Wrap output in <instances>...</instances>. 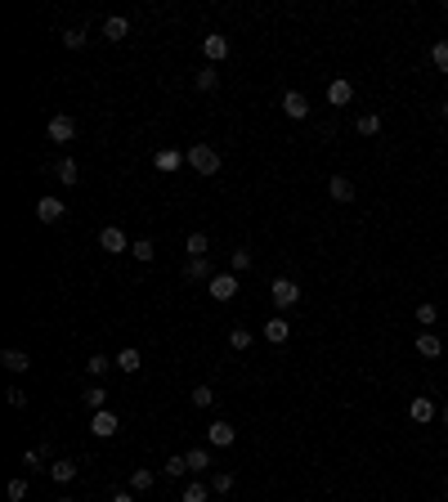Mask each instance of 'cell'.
I'll return each instance as SVG.
<instances>
[{"label": "cell", "instance_id": "21", "mask_svg": "<svg viewBox=\"0 0 448 502\" xmlns=\"http://www.w3.org/2000/svg\"><path fill=\"white\" fill-rule=\"evenodd\" d=\"M50 480H54V485H68V480H76V462H68V458L50 462Z\"/></svg>", "mask_w": 448, "mask_h": 502}, {"label": "cell", "instance_id": "15", "mask_svg": "<svg viewBox=\"0 0 448 502\" xmlns=\"http://www.w3.org/2000/svg\"><path fill=\"white\" fill-rule=\"evenodd\" d=\"M202 50H206V63H224L229 59V41H224V36H206V41H202Z\"/></svg>", "mask_w": 448, "mask_h": 502}, {"label": "cell", "instance_id": "24", "mask_svg": "<svg viewBox=\"0 0 448 502\" xmlns=\"http://www.w3.org/2000/svg\"><path fill=\"white\" fill-rule=\"evenodd\" d=\"M81 400H85V409H90V413H99L103 404H108V391H103V386H90V391H85Z\"/></svg>", "mask_w": 448, "mask_h": 502}, {"label": "cell", "instance_id": "4", "mask_svg": "<svg viewBox=\"0 0 448 502\" xmlns=\"http://www.w3.org/2000/svg\"><path fill=\"white\" fill-rule=\"evenodd\" d=\"M206 292H211L215 301H233L238 296V274H215V278L206 283Z\"/></svg>", "mask_w": 448, "mask_h": 502}, {"label": "cell", "instance_id": "25", "mask_svg": "<svg viewBox=\"0 0 448 502\" xmlns=\"http://www.w3.org/2000/svg\"><path fill=\"white\" fill-rule=\"evenodd\" d=\"M355 130H359V135H368V139H373L377 130H381V117H377V112H364V117L355 121Z\"/></svg>", "mask_w": 448, "mask_h": 502}, {"label": "cell", "instance_id": "3", "mask_svg": "<svg viewBox=\"0 0 448 502\" xmlns=\"http://www.w3.org/2000/svg\"><path fill=\"white\" fill-rule=\"evenodd\" d=\"M184 162H188V153H179V148H161V153H152V166H157L161 175H175Z\"/></svg>", "mask_w": 448, "mask_h": 502}, {"label": "cell", "instance_id": "34", "mask_svg": "<svg viewBox=\"0 0 448 502\" xmlns=\"http://www.w3.org/2000/svg\"><path fill=\"white\" fill-rule=\"evenodd\" d=\"M161 471H166V476H170V480H179V476H188V458H170V462H166V467H161Z\"/></svg>", "mask_w": 448, "mask_h": 502}, {"label": "cell", "instance_id": "44", "mask_svg": "<svg viewBox=\"0 0 448 502\" xmlns=\"http://www.w3.org/2000/svg\"><path fill=\"white\" fill-rule=\"evenodd\" d=\"M440 418H444V426H448V404H444V413H440Z\"/></svg>", "mask_w": 448, "mask_h": 502}, {"label": "cell", "instance_id": "29", "mask_svg": "<svg viewBox=\"0 0 448 502\" xmlns=\"http://www.w3.org/2000/svg\"><path fill=\"white\" fill-rule=\"evenodd\" d=\"M184 458H188V471H206V467H211V453H206V449H188Z\"/></svg>", "mask_w": 448, "mask_h": 502}, {"label": "cell", "instance_id": "1", "mask_svg": "<svg viewBox=\"0 0 448 502\" xmlns=\"http://www.w3.org/2000/svg\"><path fill=\"white\" fill-rule=\"evenodd\" d=\"M188 166H193L202 179H211L215 170H220V153H215L211 144H193V148H188Z\"/></svg>", "mask_w": 448, "mask_h": 502}, {"label": "cell", "instance_id": "42", "mask_svg": "<svg viewBox=\"0 0 448 502\" xmlns=\"http://www.w3.org/2000/svg\"><path fill=\"white\" fill-rule=\"evenodd\" d=\"M5 395H9V404H14V409H27V395H23V391H18V386H9V391H5Z\"/></svg>", "mask_w": 448, "mask_h": 502}, {"label": "cell", "instance_id": "12", "mask_svg": "<svg viewBox=\"0 0 448 502\" xmlns=\"http://www.w3.org/2000/svg\"><path fill=\"white\" fill-rule=\"evenodd\" d=\"M287 337H292V323H287V319H278V314H274L269 323H265V341H269V346H283Z\"/></svg>", "mask_w": 448, "mask_h": 502}, {"label": "cell", "instance_id": "27", "mask_svg": "<svg viewBox=\"0 0 448 502\" xmlns=\"http://www.w3.org/2000/svg\"><path fill=\"white\" fill-rule=\"evenodd\" d=\"M179 502H206V485H202V480H188L184 494H179Z\"/></svg>", "mask_w": 448, "mask_h": 502}, {"label": "cell", "instance_id": "26", "mask_svg": "<svg viewBox=\"0 0 448 502\" xmlns=\"http://www.w3.org/2000/svg\"><path fill=\"white\" fill-rule=\"evenodd\" d=\"M184 251H188V260H197V256H206V251H211V247H206V233H188Z\"/></svg>", "mask_w": 448, "mask_h": 502}, {"label": "cell", "instance_id": "30", "mask_svg": "<svg viewBox=\"0 0 448 502\" xmlns=\"http://www.w3.org/2000/svg\"><path fill=\"white\" fill-rule=\"evenodd\" d=\"M45 458H50V444H41V449H27V453H23V467L32 471V467H41Z\"/></svg>", "mask_w": 448, "mask_h": 502}, {"label": "cell", "instance_id": "10", "mask_svg": "<svg viewBox=\"0 0 448 502\" xmlns=\"http://www.w3.org/2000/svg\"><path fill=\"white\" fill-rule=\"evenodd\" d=\"M45 130H50L54 144H68V139H76V121L72 117H50V126H45Z\"/></svg>", "mask_w": 448, "mask_h": 502}, {"label": "cell", "instance_id": "17", "mask_svg": "<svg viewBox=\"0 0 448 502\" xmlns=\"http://www.w3.org/2000/svg\"><path fill=\"white\" fill-rule=\"evenodd\" d=\"M408 418H413L417 426H426V422H431V418H435V404H431V400H426V395H417V400H413V404H408Z\"/></svg>", "mask_w": 448, "mask_h": 502}, {"label": "cell", "instance_id": "22", "mask_svg": "<svg viewBox=\"0 0 448 502\" xmlns=\"http://www.w3.org/2000/svg\"><path fill=\"white\" fill-rule=\"evenodd\" d=\"M184 278H206V283H211V278H215V274H211V260H206V256L188 260V265H184Z\"/></svg>", "mask_w": 448, "mask_h": 502}, {"label": "cell", "instance_id": "28", "mask_svg": "<svg viewBox=\"0 0 448 502\" xmlns=\"http://www.w3.org/2000/svg\"><path fill=\"white\" fill-rule=\"evenodd\" d=\"M188 400H193V409H211V404H215V391H211V386H193V395H188Z\"/></svg>", "mask_w": 448, "mask_h": 502}, {"label": "cell", "instance_id": "11", "mask_svg": "<svg viewBox=\"0 0 448 502\" xmlns=\"http://www.w3.org/2000/svg\"><path fill=\"white\" fill-rule=\"evenodd\" d=\"M350 99H355V85H350L346 77H337V81L328 85V103H332V108H346Z\"/></svg>", "mask_w": 448, "mask_h": 502}, {"label": "cell", "instance_id": "9", "mask_svg": "<svg viewBox=\"0 0 448 502\" xmlns=\"http://www.w3.org/2000/svg\"><path fill=\"white\" fill-rule=\"evenodd\" d=\"M99 247H103V251H112V256H121V251H130V242H126V233H121L117 224H108V229L99 233Z\"/></svg>", "mask_w": 448, "mask_h": 502}, {"label": "cell", "instance_id": "19", "mask_svg": "<svg viewBox=\"0 0 448 502\" xmlns=\"http://www.w3.org/2000/svg\"><path fill=\"white\" fill-rule=\"evenodd\" d=\"M328 193L337 197V202H355V179H346V175H332Z\"/></svg>", "mask_w": 448, "mask_h": 502}, {"label": "cell", "instance_id": "47", "mask_svg": "<svg viewBox=\"0 0 448 502\" xmlns=\"http://www.w3.org/2000/svg\"><path fill=\"white\" fill-rule=\"evenodd\" d=\"M59 502H68V498H59Z\"/></svg>", "mask_w": 448, "mask_h": 502}, {"label": "cell", "instance_id": "14", "mask_svg": "<svg viewBox=\"0 0 448 502\" xmlns=\"http://www.w3.org/2000/svg\"><path fill=\"white\" fill-rule=\"evenodd\" d=\"M0 364L9 368V373H27V368H32V359H27V350H0Z\"/></svg>", "mask_w": 448, "mask_h": 502}, {"label": "cell", "instance_id": "7", "mask_svg": "<svg viewBox=\"0 0 448 502\" xmlns=\"http://www.w3.org/2000/svg\"><path fill=\"white\" fill-rule=\"evenodd\" d=\"M63 215H68V206H63L59 197H41V202H36V220L41 224H59Z\"/></svg>", "mask_w": 448, "mask_h": 502}, {"label": "cell", "instance_id": "38", "mask_svg": "<svg viewBox=\"0 0 448 502\" xmlns=\"http://www.w3.org/2000/svg\"><path fill=\"white\" fill-rule=\"evenodd\" d=\"M5 494H9V502H23V498H27V480H9Z\"/></svg>", "mask_w": 448, "mask_h": 502}, {"label": "cell", "instance_id": "20", "mask_svg": "<svg viewBox=\"0 0 448 502\" xmlns=\"http://www.w3.org/2000/svg\"><path fill=\"white\" fill-rule=\"evenodd\" d=\"M152 485H157V476H152L148 467H135V471H130V494H148Z\"/></svg>", "mask_w": 448, "mask_h": 502}, {"label": "cell", "instance_id": "23", "mask_svg": "<svg viewBox=\"0 0 448 502\" xmlns=\"http://www.w3.org/2000/svg\"><path fill=\"white\" fill-rule=\"evenodd\" d=\"M108 368H117V359H108V355H90V359H85V373H90V377H103Z\"/></svg>", "mask_w": 448, "mask_h": 502}, {"label": "cell", "instance_id": "41", "mask_svg": "<svg viewBox=\"0 0 448 502\" xmlns=\"http://www.w3.org/2000/svg\"><path fill=\"white\" fill-rule=\"evenodd\" d=\"M211 489H215V494H229V489H233V476H229V471H220V476L211 480Z\"/></svg>", "mask_w": 448, "mask_h": 502}, {"label": "cell", "instance_id": "37", "mask_svg": "<svg viewBox=\"0 0 448 502\" xmlns=\"http://www.w3.org/2000/svg\"><path fill=\"white\" fill-rule=\"evenodd\" d=\"M229 346H233V350H247V346H251V332H247V328H233V332H229Z\"/></svg>", "mask_w": 448, "mask_h": 502}, {"label": "cell", "instance_id": "18", "mask_svg": "<svg viewBox=\"0 0 448 502\" xmlns=\"http://www.w3.org/2000/svg\"><path fill=\"white\" fill-rule=\"evenodd\" d=\"M126 32H130V23H126L121 14H112L108 23H103V41H112V45H117V41H126Z\"/></svg>", "mask_w": 448, "mask_h": 502}, {"label": "cell", "instance_id": "2", "mask_svg": "<svg viewBox=\"0 0 448 502\" xmlns=\"http://www.w3.org/2000/svg\"><path fill=\"white\" fill-rule=\"evenodd\" d=\"M269 296H274V305H278V310H292L301 301V287L292 278H274L269 283Z\"/></svg>", "mask_w": 448, "mask_h": 502}, {"label": "cell", "instance_id": "35", "mask_svg": "<svg viewBox=\"0 0 448 502\" xmlns=\"http://www.w3.org/2000/svg\"><path fill=\"white\" fill-rule=\"evenodd\" d=\"M435 319H440V310H435L431 301H422V305H417V323L426 328V323H435Z\"/></svg>", "mask_w": 448, "mask_h": 502}, {"label": "cell", "instance_id": "33", "mask_svg": "<svg viewBox=\"0 0 448 502\" xmlns=\"http://www.w3.org/2000/svg\"><path fill=\"white\" fill-rule=\"evenodd\" d=\"M431 63L440 72H448V41H435V50H431Z\"/></svg>", "mask_w": 448, "mask_h": 502}, {"label": "cell", "instance_id": "39", "mask_svg": "<svg viewBox=\"0 0 448 502\" xmlns=\"http://www.w3.org/2000/svg\"><path fill=\"white\" fill-rule=\"evenodd\" d=\"M63 45H68V50H81V45H85V32H81V27H72V32H63Z\"/></svg>", "mask_w": 448, "mask_h": 502}, {"label": "cell", "instance_id": "13", "mask_svg": "<svg viewBox=\"0 0 448 502\" xmlns=\"http://www.w3.org/2000/svg\"><path fill=\"white\" fill-rule=\"evenodd\" d=\"M417 355H422V359H440L444 355V341L435 332H417Z\"/></svg>", "mask_w": 448, "mask_h": 502}, {"label": "cell", "instance_id": "31", "mask_svg": "<svg viewBox=\"0 0 448 502\" xmlns=\"http://www.w3.org/2000/svg\"><path fill=\"white\" fill-rule=\"evenodd\" d=\"M54 175H59L63 184H76V162H72V157H63V162L54 166Z\"/></svg>", "mask_w": 448, "mask_h": 502}, {"label": "cell", "instance_id": "5", "mask_svg": "<svg viewBox=\"0 0 448 502\" xmlns=\"http://www.w3.org/2000/svg\"><path fill=\"white\" fill-rule=\"evenodd\" d=\"M90 431H94V435H99V440H112V435H117V431H121V422H117V413H108V409H99V413H94V418H90Z\"/></svg>", "mask_w": 448, "mask_h": 502}, {"label": "cell", "instance_id": "32", "mask_svg": "<svg viewBox=\"0 0 448 502\" xmlns=\"http://www.w3.org/2000/svg\"><path fill=\"white\" fill-rule=\"evenodd\" d=\"M242 269H251V251H233L229 256V274H242Z\"/></svg>", "mask_w": 448, "mask_h": 502}, {"label": "cell", "instance_id": "36", "mask_svg": "<svg viewBox=\"0 0 448 502\" xmlns=\"http://www.w3.org/2000/svg\"><path fill=\"white\" fill-rule=\"evenodd\" d=\"M130 251H135V260H144V265L152 260V256H157V247H152L148 238H139V242H135V247H130Z\"/></svg>", "mask_w": 448, "mask_h": 502}, {"label": "cell", "instance_id": "16", "mask_svg": "<svg viewBox=\"0 0 448 502\" xmlns=\"http://www.w3.org/2000/svg\"><path fill=\"white\" fill-rule=\"evenodd\" d=\"M112 359H117V368H121V373H130V377H135L139 368H144V355H139L135 346H126L121 355H112Z\"/></svg>", "mask_w": 448, "mask_h": 502}, {"label": "cell", "instance_id": "6", "mask_svg": "<svg viewBox=\"0 0 448 502\" xmlns=\"http://www.w3.org/2000/svg\"><path fill=\"white\" fill-rule=\"evenodd\" d=\"M238 440V431H233V422H211V426H206V444H215V449H229V444H233Z\"/></svg>", "mask_w": 448, "mask_h": 502}, {"label": "cell", "instance_id": "40", "mask_svg": "<svg viewBox=\"0 0 448 502\" xmlns=\"http://www.w3.org/2000/svg\"><path fill=\"white\" fill-rule=\"evenodd\" d=\"M215 81H220V77H215L211 68H206V72H197V77H193V85H197V90H215Z\"/></svg>", "mask_w": 448, "mask_h": 502}, {"label": "cell", "instance_id": "8", "mask_svg": "<svg viewBox=\"0 0 448 502\" xmlns=\"http://www.w3.org/2000/svg\"><path fill=\"white\" fill-rule=\"evenodd\" d=\"M283 112H287L292 121H305V117H310V99H305L301 90H287V94H283Z\"/></svg>", "mask_w": 448, "mask_h": 502}, {"label": "cell", "instance_id": "45", "mask_svg": "<svg viewBox=\"0 0 448 502\" xmlns=\"http://www.w3.org/2000/svg\"><path fill=\"white\" fill-rule=\"evenodd\" d=\"M444 117H448V99H444Z\"/></svg>", "mask_w": 448, "mask_h": 502}, {"label": "cell", "instance_id": "43", "mask_svg": "<svg viewBox=\"0 0 448 502\" xmlns=\"http://www.w3.org/2000/svg\"><path fill=\"white\" fill-rule=\"evenodd\" d=\"M108 502H135V494H130V489H121V494H112Z\"/></svg>", "mask_w": 448, "mask_h": 502}, {"label": "cell", "instance_id": "46", "mask_svg": "<svg viewBox=\"0 0 448 502\" xmlns=\"http://www.w3.org/2000/svg\"><path fill=\"white\" fill-rule=\"evenodd\" d=\"M444 14H448V5H444Z\"/></svg>", "mask_w": 448, "mask_h": 502}]
</instances>
